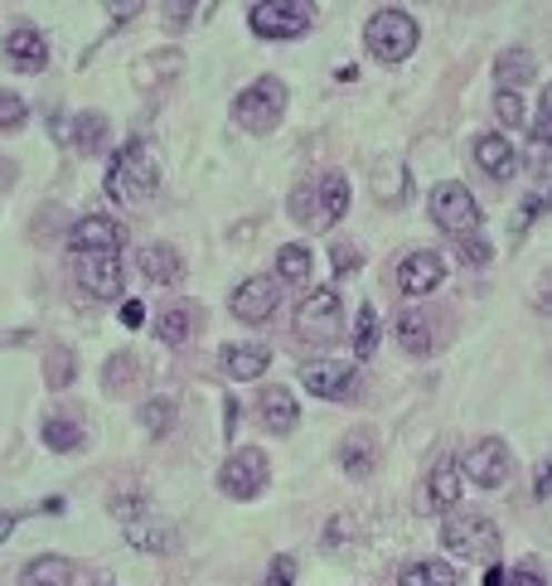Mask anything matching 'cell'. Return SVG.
Returning <instances> with one entry per match:
<instances>
[{
    "mask_svg": "<svg viewBox=\"0 0 552 586\" xmlns=\"http://www.w3.org/2000/svg\"><path fill=\"white\" fill-rule=\"evenodd\" d=\"M137 266H141L145 282H155V286H174L184 276V262H180V252H174L170 243H145L137 252Z\"/></svg>",
    "mask_w": 552,
    "mask_h": 586,
    "instance_id": "cell-17",
    "label": "cell"
},
{
    "mask_svg": "<svg viewBox=\"0 0 552 586\" xmlns=\"http://www.w3.org/2000/svg\"><path fill=\"white\" fill-rule=\"evenodd\" d=\"M344 213H349V180L325 175V184H320V223H340Z\"/></svg>",
    "mask_w": 552,
    "mask_h": 586,
    "instance_id": "cell-28",
    "label": "cell"
},
{
    "mask_svg": "<svg viewBox=\"0 0 552 586\" xmlns=\"http://www.w3.org/2000/svg\"><path fill=\"white\" fill-rule=\"evenodd\" d=\"M461 465L455 461H441L436 471H432V479H426V509H436V514H446V509H455L461 504Z\"/></svg>",
    "mask_w": 552,
    "mask_h": 586,
    "instance_id": "cell-19",
    "label": "cell"
},
{
    "mask_svg": "<svg viewBox=\"0 0 552 586\" xmlns=\"http://www.w3.org/2000/svg\"><path fill=\"white\" fill-rule=\"evenodd\" d=\"M504 586H548L543 577H533V572H509V582Z\"/></svg>",
    "mask_w": 552,
    "mask_h": 586,
    "instance_id": "cell-47",
    "label": "cell"
},
{
    "mask_svg": "<svg viewBox=\"0 0 552 586\" xmlns=\"http://www.w3.org/2000/svg\"><path fill=\"white\" fill-rule=\"evenodd\" d=\"M509 577H504V567H490V572H484V586H504Z\"/></svg>",
    "mask_w": 552,
    "mask_h": 586,
    "instance_id": "cell-51",
    "label": "cell"
},
{
    "mask_svg": "<svg viewBox=\"0 0 552 586\" xmlns=\"http://www.w3.org/2000/svg\"><path fill=\"white\" fill-rule=\"evenodd\" d=\"M301 383L315 397L344 403V397H354V388H359V373H354V364H344V358H315V364L301 368Z\"/></svg>",
    "mask_w": 552,
    "mask_h": 586,
    "instance_id": "cell-9",
    "label": "cell"
},
{
    "mask_svg": "<svg viewBox=\"0 0 552 586\" xmlns=\"http://www.w3.org/2000/svg\"><path fill=\"white\" fill-rule=\"evenodd\" d=\"M24 117H30V107H24L16 92H6L0 88V137H10V131H20L24 127Z\"/></svg>",
    "mask_w": 552,
    "mask_h": 586,
    "instance_id": "cell-36",
    "label": "cell"
},
{
    "mask_svg": "<svg viewBox=\"0 0 552 586\" xmlns=\"http://www.w3.org/2000/svg\"><path fill=\"white\" fill-rule=\"evenodd\" d=\"M340 465H344V475H369L373 471V436L369 432H349L344 436V446H340Z\"/></svg>",
    "mask_w": 552,
    "mask_h": 586,
    "instance_id": "cell-24",
    "label": "cell"
},
{
    "mask_svg": "<svg viewBox=\"0 0 552 586\" xmlns=\"http://www.w3.org/2000/svg\"><path fill=\"white\" fill-rule=\"evenodd\" d=\"M441 282H446V262H441L432 247L408 252V257L398 262V291L402 296H432Z\"/></svg>",
    "mask_w": 552,
    "mask_h": 586,
    "instance_id": "cell-13",
    "label": "cell"
},
{
    "mask_svg": "<svg viewBox=\"0 0 552 586\" xmlns=\"http://www.w3.org/2000/svg\"><path fill=\"white\" fill-rule=\"evenodd\" d=\"M121 243H127V229H121L117 219H107V213H88V219H78V223H73V233H69V247L78 252V257L117 252Z\"/></svg>",
    "mask_w": 552,
    "mask_h": 586,
    "instance_id": "cell-11",
    "label": "cell"
},
{
    "mask_svg": "<svg viewBox=\"0 0 552 586\" xmlns=\"http://www.w3.org/2000/svg\"><path fill=\"white\" fill-rule=\"evenodd\" d=\"M494 78H500V92H519L533 78V53L529 49H504L494 59Z\"/></svg>",
    "mask_w": 552,
    "mask_h": 586,
    "instance_id": "cell-22",
    "label": "cell"
},
{
    "mask_svg": "<svg viewBox=\"0 0 552 586\" xmlns=\"http://www.w3.org/2000/svg\"><path fill=\"white\" fill-rule=\"evenodd\" d=\"M107 199L112 204H151V194L160 190V160L145 141H127L107 165Z\"/></svg>",
    "mask_w": 552,
    "mask_h": 586,
    "instance_id": "cell-1",
    "label": "cell"
},
{
    "mask_svg": "<svg viewBox=\"0 0 552 586\" xmlns=\"http://www.w3.org/2000/svg\"><path fill=\"white\" fill-rule=\"evenodd\" d=\"M538 305H543V311H548V315H552V296H543V301H538Z\"/></svg>",
    "mask_w": 552,
    "mask_h": 586,
    "instance_id": "cell-52",
    "label": "cell"
},
{
    "mask_svg": "<svg viewBox=\"0 0 552 586\" xmlns=\"http://www.w3.org/2000/svg\"><path fill=\"white\" fill-rule=\"evenodd\" d=\"M340 330H344V305L330 286L311 291V296L295 305V335H301L305 344H334L340 340Z\"/></svg>",
    "mask_w": 552,
    "mask_h": 586,
    "instance_id": "cell-5",
    "label": "cell"
},
{
    "mask_svg": "<svg viewBox=\"0 0 552 586\" xmlns=\"http://www.w3.org/2000/svg\"><path fill=\"white\" fill-rule=\"evenodd\" d=\"M137 0H127V6H112V20H131V16H137Z\"/></svg>",
    "mask_w": 552,
    "mask_h": 586,
    "instance_id": "cell-49",
    "label": "cell"
},
{
    "mask_svg": "<svg viewBox=\"0 0 552 586\" xmlns=\"http://www.w3.org/2000/svg\"><path fill=\"white\" fill-rule=\"evenodd\" d=\"M311 247L305 243H291V247H281L277 252V282H311Z\"/></svg>",
    "mask_w": 552,
    "mask_h": 586,
    "instance_id": "cell-26",
    "label": "cell"
},
{
    "mask_svg": "<svg viewBox=\"0 0 552 586\" xmlns=\"http://www.w3.org/2000/svg\"><path fill=\"white\" fill-rule=\"evenodd\" d=\"M78 282L88 296L117 301L121 296V257L117 252H98V257H78Z\"/></svg>",
    "mask_w": 552,
    "mask_h": 586,
    "instance_id": "cell-14",
    "label": "cell"
},
{
    "mask_svg": "<svg viewBox=\"0 0 552 586\" xmlns=\"http://www.w3.org/2000/svg\"><path fill=\"white\" fill-rule=\"evenodd\" d=\"M194 325H199V311H194V305H170V311L165 315H160V340H165V344H184V340H190L194 335Z\"/></svg>",
    "mask_w": 552,
    "mask_h": 586,
    "instance_id": "cell-27",
    "label": "cell"
},
{
    "mask_svg": "<svg viewBox=\"0 0 552 586\" xmlns=\"http://www.w3.org/2000/svg\"><path fill=\"white\" fill-rule=\"evenodd\" d=\"M131 378H137V358H131V354H117L112 364H107V388L117 393V383H131Z\"/></svg>",
    "mask_w": 552,
    "mask_h": 586,
    "instance_id": "cell-41",
    "label": "cell"
},
{
    "mask_svg": "<svg viewBox=\"0 0 552 586\" xmlns=\"http://www.w3.org/2000/svg\"><path fill=\"white\" fill-rule=\"evenodd\" d=\"M281 112H287V83H281V78H258V83L242 88L233 98V122L242 131H252V137L277 131Z\"/></svg>",
    "mask_w": 552,
    "mask_h": 586,
    "instance_id": "cell-2",
    "label": "cell"
},
{
    "mask_svg": "<svg viewBox=\"0 0 552 586\" xmlns=\"http://www.w3.org/2000/svg\"><path fill=\"white\" fill-rule=\"evenodd\" d=\"M10 533H16V514H6V509H0V543H6Z\"/></svg>",
    "mask_w": 552,
    "mask_h": 586,
    "instance_id": "cell-50",
    "label": "cell"
},
{
    "mask_svg": "<svg viewBox=\"0 0 552 586\" xmlns=\"http://www.w3.org/2000/svg\"><path fill=\"white\" fill-rule=\"evenodd\" d=\"M494 117H500L504 127H523V98L519 92H500V98H494Z\"/></svg>",
    "mask_w": 552,
    "mask_h": 586,
    "instance_id": "cell-39",
    "label": "cell"
},
{
    "mask_svg": "<svg viewBox=\"0 0 552 586\" xmlns=\"http://www.w3.org/2000/svg\"><path fill=\"white\" fill-rule=\"evenodd\" d=\"M44 383H49V388H69V383H73V350L53 344V350H49V364H44Z\"/></svg>",
    "mask_w": 552,
    "mask_h": 586,
    "instance_id": "cell-35",
    "label": "cell"
},
{
    "mask_svg": "<svg viewBox=\"0 0 552 586\" xmlns=\"http://www.w3.org/2000/svg\"><path fill=\"white\" fill-rule=\"evenodd\" d=\"M248 24L258 39H301L315 24V6H305V0H262V6H252Z\"/></svg>",
    "mask_w": 552,
    "mask_h": 586,
    "instance_id": "cell-6",
    "label": "cell"
},
{
    "mask_svg": "<svg viewBox=\"0 0 552 586\" xmlns=\"http://www.w3.org/2000/svg\"><path fill=\"white\" fill-rule=\"evenodd\" d=\"M141 426L151 436H170V426H174V397H151V403L141 407Z\"/></svg>",
    "mask_w": 552,
    "mask_h": 586,
    "instance_id": "cell-33",
    "label": "cell"
},
{
    "mask_svg": "<svg viewBox=\"0 0 552 586\" xmlns=\"http://www.w3.org/2000/svg\"><path fill=\"white\" fill-rule=\"evenodd\" d=\"M6 63L16 73H39L49 63V39L34 30V24H16L6 34Z\"/></svg>",
    "mask_w": 552,
    "mask_h": 586,
    "instance_id": "cell-15",
    "label": "cell"
},
{
    "mask_svg": "<svg viewBox=\"0 0 552 586\" xmlns=\"http://www.w3.org/2000/svg\"><path fill=\"white\" fill-rule=\"evenodd\" d=\"M461 475H470V485H480V489H500L509 479V446L500 436H484V442L470 446Z\"/></svg>",
    "mask_w": 552,
    "mask_h": 586,
    "instance_id": "cell-10",
    "label": "cell"
},
{
    "mask_svg": "<svg viewBox=\"0 0 552 586\" xmlns=\"http://www.w3.org/2000/svg\"><path fill=\"white\" fill-rule=\"evenodd\" d=\"M398 344H402L408 354H432V315L402 311V315H398Z\"/></svg>",
    "mask_w": 552,
    "mask_h": 586,
    "instance_id": "cell-23",
    "label": "cell"
},
{
    "mask_svg": "<svg viewBox=\"0 0 552 586\" xmlns=\"http://www.w3.org/2000/svg\"><path fill=\"white\" fill-rule=\"evenodd\" d=\"M102 141H107V117L102 112H83V117H78V122H73V145H78V151L98 155Z\"/></svg>",
    "mask_w": 552,
    "mask_h": 586,
    "instance_id": "cell-31",
    "label": "cell"
},
{
    "mask_svg": "<svg viewBox=\"0 0 552 586\" xmlns=\"http://www.w3.org/2000/svg\"><path fill=\"white\" fill-rule=\"evenodd\" d=\"M258 407H262V422H267V432H277V436L295 432V422H301V412H295V397H291L287 388H267Z\"/></svg>",
    "mask_w": 552,
    "mask_h": 586,
    "instance_id": "cell-20",
    "label": "cell"
},
{
    "mask_svg": "<svg viewBox=\"0 0 552 586\" xmlns=\"http://www.w3.org/2000/svg\"><path fill=\"white\" fill-rule=\"evenodd\" d=\"M359 266H363V252H359V247H349V243L334 247V272H340V276L359 272Z\"/></svg>",
    "mask_w": 552,
    "mask_h": 586,
    "instance_id": "cell-42",
    "label": "cell"
},
{
    "mask_svg": "<svg viewBox=\"0 0 552 586\" xmlns=\"http://www.w3.org/2000/svg\"><path fill=\"white\" fill-rule=\"evenodd\" d=\"M475 165H480L490 180H514V175H519V151L509 145V137L490 131V137L475 141Z\"/></svg>",
    "mask_w": 552,
    "mask_h": 586,
    "instance_id": "cell-16",
    "label": "cell"
},
{
    "mask_svg": "<svg viewBox=\"0 0 552 586\" xmlns=\"http://www.w3.org/2000/svg\"><path fill=\"white\" fill-rule=\"evenodd\" d=\"M533 495H538V499H552V465H543V471H538V479H533Z\"/></svg>",
    "mask_w": 552,
    "mask_h": 586,
    "instance_id": "cell-46",
    "label": "cell"
},
{
    "mask_svg": "<svg viewBox=\"0 0 552 586\" xmlns=\"http://www.w3.org/2000/svg\"><path fill=\"white\" fill-rule=\"evenodd\" d=\"M39 436H44L49 451H78V446H83V426L69 422V417H44Z\"/></svg>",
    "mask_w": 552,
    "mask_h": 586,
    "instance_id": "cell-29",
    "label": "cell"
},
{
    "mask_svg": "<svg viewBox=\"0 0 552 586\" xmlns=\"http://www.w3.org/2000/svg\"><path fill=\"white\" fill-rule=\"evenodd\" d=\"M455 252H461V262H465V266H484V262L494 257V247L484 243V238H475V233L461 238V243H455Z\"/></svg>",
    "mask_w": 552,
    "mask_h": 586,
    "instance_id": "cell-38",
    "label": "cell"
},
{
    "mask_svg": "<svg viewBox=\"0 0 552 586\" xmlns=\"http://www.w3.org/2000/svg\"><path fill=\"white\" fill-rule=\"evenodd\" d=\"M112 514L121 518V524H137V518H145L151 509H145L141 495H117V499H112Z\"/></svg>",
    "mask_w": 552,
    "mask_h": 586,
    "instance_id": "cell-40",
    "label": "cell"
},
{
    "mask_svg": "<svg viewBox=\"0 0 552 586\" xmlns=\"http://www.w3.org/2000/svg\"><path fill=\"white\" fill-rule=\"evenodd\" d=\"M190 16H194V6H165V20H170V24H184Z\"/></svg>",
    "mask_w": 552,
    "mask_h": 586,
    "instance_id": "cell-48",
    "label": "cell"
},
{
    "mask_svg": "<svg viewBox=\"0 0 552 586\" xmlns=\"http://www.w3.org/2000/svg\"><path fill=\"white\" fill-rule=\"evenodd\" d=\"M398 586H461V582H455V572L446 563H412L402 567Z\"/></svg>",
    "mask_w": 552,
    "mask_h": 586,
    "instance_id": "cell-30",
    "label": "cell"
},
{
    "mask_svg": "<svg viewBox=\"0 0 552 586\" xmlns=\"http://www.w3.org/2000/svg\"><path fill=\"white\" fill-rule=\"evenodd\" d=\"M432 219H436V229L441 233H451V238H470L480 229V204H475V194L465 190V184H436L432 190Z\"/></svg>",
    "mask_w": 552,
    "mask_h": 586,
    "instance_id": "cell-8",
    "label": "cell"
},
{
    "mask_svg": "<svg viewBox=\"0 0 552 586\" xmlns=\"http://www.w3.org/2000/svg\"><path fill=\"white\" fill-rule=\"evenodd\" d=\"M533 165H552V88L538 102V127H533Z\"/></svg>",
    "mask_w": 552,
    "mask_h": 586,
    "instance_id": "cell-32",
    "label": "cell"
},
{
    "mask_svg": "<svg viewBox=\"0 0 552 586\" xmlns=\"http://www.w3.org/2000/svg\"><path fill=\"white\" fill-rule=\"evenodd\" d=\"M441 548L455 553V557H475V563H490L500 553V528L490 524L484 514H451L446 528H441Z\"/></svg>",
    "mask_w": 552,
    "mask_h": 586,
    "instance_id": "cell-4",
    "label": "cell"
},
{
    "mask_svg": "<svg viewBox=\"0 0 552 586\" xmlns=\"http://www.w3.org/2000/svg\"><path fill=\"white\" fill-rule=\"evenodd\" d=\"M267 479H272V461H267V451L242 446V451H233V456L223 461L219 489L228 499H258L267 489Z\"/></svg>",
    "mask_w": 552,
    "mask_h": 586,
    "instance_id": "cell-7",
    "label": "cell"
},
{
    "mask_svg": "<svg viewBox=\"0 0 552 586\" xmlns=\"http://www.w3.org/2000/svg\"><path fill=\"white\" fill-rule=\"evenodd\" d=\"M69 582H73V563L69 557H53V553L34 557V563L20 572V586H69Z\"/></svg>",
    "mask_w": 552,
    "mask_h": 586,
    "instance_id": "cell-21",
    "label": "cell"
},
{
    "mask_svg": "<svg viewBox=\"0 0 552 586\" xmlns=\"http://www.w3.org/2000/svg\"><path fill=\"white\" fill-rule=\"evenodd\" d=\"M267 586H295V557H277L267 572Z\"/></svg>",
    "mask_w": 552,
    "mask_h": 586,
    "instance_id": "cell-43",
    "label": "cell"
},
{
    "mask_svg": "<svg viewBox=\"0 0 552 586\" xmlns=\"http://www.w3.org/2000/svg\"><path fill=\"white\" fill-rule=\"evenodd\" d=\"M267 368H272V350H267V344H228L223 350V373L238 383L262 378Z\"/></svg>",
    "mask_w": 552,
    "mask_h": 586,
    "instance_id": "cell-18",
    "label": "cell"
},
{
    "mask_svg": "<svg viewBox=\"0 0 552 586\" xmlns=\"http://www.w3.org/2000/svg\"><path fill=\"white\" fill-rule=\"evenodd\" d=\"M121 325H127V330H141V325H145V305H141V301H127V305H121Z\"/></svg>",
    "mask_w": 552,
    "mask_h": 586,
    "instance_id": "cell-44",
    "label": "cell"
},
{
    "mask_svg": "<svg viewBox=\"0 0 552 586\" xmlns=\"http://www.w3.org/2000/svg\"><path fill=\"white\" fill-rule=\"evenodd\" d=\"M277 301H281V282L277 276H248V282H238L233 291V315L242 320V325H262L267 315L277 311Z\"/></svg>",
    "mask_w": 552,
    "mask_h": 586,
    "instance_id": "cell-12",
    "label": "cell"
},
{
    "mask_svg": "<svg viewBox=\"0 0 552 586\" xmlns=\"http://www.w3.org/2000/svg\"><path fill=\"white\" fill-rule=\"evenodd\" d=\"M127 538H131V548H141V553H170L174 548V533L151 524V514L137 518V524H127Z\"/></svg>",
    "mask_w": 552,
    "mask_h": 586,
    "instance_id": "cell-25",
    "label": "cell"
},
{
    "mask_svg": "<svg viewBox=\"0 0 552 586\" xmlns=\"http://www.w3.org/2000/svg\"><path fill=\"white\" fill-rule=\"evenodd\" d=\"M291 213H295L301 223H311V190H295V194H291Z\"/></svg>",
    "mask_w": 552,
    "mask_h": 586,
    "instance_id": "cell-45",
    "label": "cell"
},
{
    "mask_svg": "<svg viewBox=\"0 0 552 586\" xmlns=\"http://www.w3.org/2000/svg\"><path fill=\"white\" fill-rule=\"evenodd\" d=\"M373 344H379V311L373 305H359V325H354V358H369Z\"/></svg>",
    "mask_w": 552,
    "mask_h": 586,
    "instance_id": "cell-34",
    "label": "cell"
},
{
    "mask_svg": "<svg viewBox=\"0 0 552 586\" xmlns=\"http://www.w3.org/2000/svg\"><path fill=\"white\" fill-rule=\"evenodd\" d=\"M416 20L408 16V10H379L369 24H363V44H369V53L379 63H402L408 53L416 49Z\"/></svg>",
    "mask_w": 552,
    "mask_h": 586,
    "instance_id": "cell-3",
    "label": "cell"
},
{
    "mask_svg": "<svg viewBox=\"0 0 552 586\" xmlns=\"http://www.w3.org/2000/svg\"><path fill=\"white\" fill-rule=\"evenodd\" d=\"M548 209H552V184L523 199V209H519V219H514V233H523V229H529V223L538 219V213H548Z\"/></svg>",
    "mask_w": 552,
    "mask_h": 586,
    "instance_id": "cell-37",
    "label": "cell"
}]
</instances>
